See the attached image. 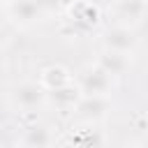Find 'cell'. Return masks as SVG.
<instances>
[{
  "label": "cell",
  "mask_w": 148,
  "mask_h": 148,
  "mask_svg": "<svg viewBox=\"0 0 148 148\" xmlns=\"http://www.w3.org/2000/svg\"><path fill=\"white\" fill-rule=\"evenodd\" d=\"M72 18H74L79 25L90 28V25L97 23V9H95V5H90V2H74V5H72Z\"/></svg>",
  "instance_id": "10"
},
{
  "label": "cell",
  "mask_w": 148,
  "mask_h": 148,
  "mask_svg": "<svg viewBox=\"0 0 148 148\" xmlns=\"http://www.w3.org/2000/svg\"><path fill=\"white\" fill-rule=\"evenodd\" d=\"M79 88L83 95H106L111 88V74L104 72L99 65L86 67L79 76Z\"/></svg>",
  "instance_id": "1"
},
{
  "label": "cell",
  "mask_w": 148,
  "mask_h": 148,
  "mask_svg": "<svg viewBox=\"0 0 148 148\" xmlns=\"http://www.w3.org/2000/svg\"><path fill=\"white\" fill-rule=\"evenodd\" d=\"M49 143H51V134L44 125L35 123V125L25 127V132H23V146L25 148H49Z\"/></svg>",
  "instance_id": "8"
},
{
  "label": "cell",
  "mask_w": 148,
  "mask_h": 148,
  "mask_svg": "<svg viewBox=\"0 0 148 148\" xmlns=\"http://www.w3.org/2000/svg\"><path fill=\"white\" fill-rule=\"evenodd\" d=\"M9 14H12L14 23L30 25L37 18H42V2L39 0H14L9 7Z\"/></svg>",
  "instance_id": "4"
},
{
  "label": "cell",
  "mask_w": 148,
  "mask_h": 148,
  "mask_svg": "<svg viewBox=\"0 0 148 148\" xmlns=\"http://www.w3.org/2000/svg\"><path fill=\"white\" fill-rule=\"evenodd\" d=\"M104 46L111 49V51H120V53H127L136 46V37L132 35L130 28L125 25H116V28H109L104 32Z\"/></svg>",
  "instance_id": "3"
},
{
  "label": "cell",
  "mask_w": 148,
  "mask_h": 148,
  "mask_svg": "<svg viewBox=\"0 0 148 148\" xmlns=\"http://www.w3.org/2000/svg\"><path fill=\"white\" fill-rule=\"evenodd\" d=\"M76 109H79V113L86 120H97V118L106 116L109 99H106V95H86V97H81V102L76 104Z\"/></svg>",
  "instance_id": "5"
},
{
  "label": "cell",
  "mask_w": 148,
  "mask_h": 148,
  "mask_svg": "<svg viewBox=\"0 0 148 148\" xmlns=\"http://www.w3.org/2000/svg\"><path fill=\"white\" fill-rule=\"evenodd\" d=\"M49 97H51V102L56 106H62V109L65 106H74V104L81 102V88L67 83V86H60L56 90H49Z\"/></svg>",
  "instance_id": "7"
},
{
  "label": "cell",
  "mask_w": 148,
  "mask_h": 148,
  "mask_svg": "<svg viewBox=\"0 0 148 148\" xmlns=\"http://www.w3.org/2000/svg\"><path fill=\"white\" fill-rule=\"evenodd\" d=\"M67 83H69V74H67L65 67L53 65V67H46V69L42 72V86H44L46 90H56V88L67 86Z\"/></svg>",
  "instance_id": "9"
},
{
  "label": "cell",
  "mask_w": 148,
  "mask_h": 148,
  "mask_svg": "<svg viewBox=\"0 0 148 148\" xmlns=\"http://www.w3.org/2000/svg\"><path fill=\"white\" fill-rule=\"evenodd\" d=\"M97 7H106V5H113V2H118V0H92Z\"/></svg>",
  "instance_id": "12"
},
{
  "label": "cell",
  "mask_w": 148,
  "mask_h": 148,
  "mask_svg": "<svg viewBox=\"0 0 148 148\" xmlns=\"http://www.w3.org/2000/svg\"><path fill=\"white\" fill-rule=\"evenodd\" d=\"M56 2H58V5H62V7H72L76 0H56Z\"/></svg>",
  "instance_id": "13"
},
{
  "label": "cell",
  "mask_w": 148,
  "mask_h": 148,
  "mask_svg": "<svg viewBox=\"0 0 148 148\" xmlns=\"http://www.w3.org/2000/svg\"><path fill=\"white\" fill-rule=\"evenodd\" d=\"M12 97H14L16 106L30 111V109H37V106L44 104V99H46V88L39 86V83L25 81V83H18V86L14 88V95H12Z\"/></svg>",
  "instance_id": "2"
},
{
  "label": "cell",
  "mask_w": 148,
  "mask_h": 148,
  "mask_svg": "<svg viewBox=\"0 0 148 148\" xmlns=\"http://www.w3.org/2000/svg\"><path fill=\"white\" fill-rule=\"evenodd\" d=\"M134 148H148V146H134Z\"/></svg>",
  "instance_id": "14"
},
{
  "label": "cell",
  "mask_w": 148,
  "mask_h": 148,
  "mask_svg": "<svg viewBox=\"0 0 148 148\" xmlns=\"http://www.w3.org/2000/svg\"><path fill=\"white\" fill-rule=\"evenodd\" d=\"M99 67H102L104 72H109L111 76H120V74H125V72H127L130 60H127V56H125V53L106 49V51L99 56Z\"/></svg>",
  "instance_id": "6"
},
{
  "label": "cell",
  "mask_w": 148,
  "mask_h": 148,
  "mask_svg": "<svg viewBox=\"0 0 148 148\" xmlns=\"http://www.w3.org/2000/svg\"><path fill=\"white\" fill-rule=\"evenodd\" d=\"M143 0H118V14L120 18L134 23L139 18H143Z\"/></svg>",
  "instance_id": "11"
}]
</instances>
